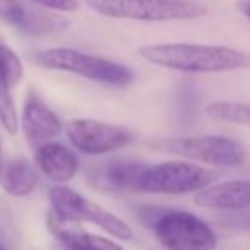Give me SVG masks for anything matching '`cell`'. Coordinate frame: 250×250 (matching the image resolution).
Listing matches in <instances>:
<instances>
[{
	"label": "cell",
	"mask_w": 250,
	"mask_h": 250,
	"mask_svg": "<svg viewBox=\"0 0 250 250\" xmlns=\"http://www.w3.org/2000/svg\"><path fill=\"white\" fill-rule=\"evenodd\" d=\"M155 150L191 158L214 167H238L245 162V148L240 142L228 136H184V138H162L151 142Z\"/></svg>",
	"instance_id": "5b68a950"
},
{
	"label": "cell",
	"mask_w": 250,
	"mask_h": 250,
	"mask_svg": "<svg viewBox=\"0 0 250 250\" xmlns=\"http://www.w3.org/2000/svg\"><path fill=\"white\" fill-rule=\"evenodd\" d=\"M48 227L51 233L68 250H125L121 245L104 237L73 230L68 223H62L51 214L48 216Z\"/></svg>",
	"instance_id": "2e32d148"
},
{
	"label": "cell",
	"mask_w": 250,
	"mask_h": 250,
	"mask_svg": "<svg viewBox=\"0 0 250 250\" xmlns=\"http://www.w3.org/2000/svg\"><path fill=\"white\" fill-rule=\"evenodd\" d=\"M218 174L186 160H168L148 165L140 181V192L150 194H186L201 191L216 181Z\"/></svg>",
	"instance_id": "52a82bcc"
},
{
	"label": "cell",
	"mask_w": 250,
	"mask_h": 250,
	"mask_svg": "<svg viewBox=\"0 0 250 250\" xmlns=\"http://www.w3.org/2000/svg\"><path fill=\"white\" fill-rule=\"evenodd\" d=\"M48 199L51 204L50 214L62 223L73 225L87 221V223L97 225L118 240H131L133 238V230L128 223H125L121 218L114 216L99 204L85 199L82 194L66 186L51 188L48 192Z\"/></svg>",
	"instance_id": "277c9868"
},
{
	"label": "cell",
	"mask_w": 250,
	"mask_h": 250,
	"mask_svg": "<svg viewBox=\"0 0 250 250\" xmlns=\"http://www.w3.org/2000/svg\"><path fill=\"white\" fill-rule=\"evenodd\" d=\"M66 135L85 155H105L135 143V135L128 128L97 119H72L66 123Z\"/></svg>",
	"instance_id": "ba28073f"
},
{
	"label": "cell",
	"mask_w": 250,
	"mask_h": 250,
	"mask_svg": "<svg viewBox=\"0 0 250 250\" xmlns=\"http://www.w3.org/2000/svg\"><path fill=\"white\" fill-rule=\"evenodd\" d=\"M138 53L153 65L184 73H223L250 68L249 53L227 46L168 43L142 46Z\"/></svg>",
	"instance_id": "6da1fadb"
},
{
	"label": "cell",
	"mask_w": 250,
	"mask_h": 250,
	"mask_svg": "<svg viewBox=\"0 0 250 250\" xmlns=\"http://www.w3.org/2000/svg\"><path fill=\"white\" fill-rule=\"evenodd\" d=\"M0 160H2V151H0Z\"/></svg>",
	"instance_id": "ffe728a7"
},
{
	"label": "cell",
	"mask_w": 250,
	"mask_h": 250,
	"mask_svg": "<svg viewBox=\"0 0 250 250\" xmlns=\"http://www.w3.org/2000/svg\"><path fill=\"white\" fill-rule=\"evenodd\" d=\"M0 250H5V249H2V247H0Z\"/></svg>",
	"instance_id": "44dd1931"
},
{
	"label": "cell",
	"mask_w": 250,
	"mask_h": 250,
	"mask_svg": "<svg viewBox=\"0 0 250 250\" xmlns=\"http://www.w3.org/2000/svg\"><path fill=\"white\" fill-rule=\"evenodd\" d=\"M0 19L31 36L62 33L70 24L63 16L40 10L22 0H0Z\"/></svg>",
	"instance_id": "9c48e42d"
},
{
	"label": "cell",
	"mask_w": 250,
	"mask_h": 250,
	"mask_svg": "<svg viewBox=\"0 0 250 250\" xmlns=\"http://www.w3.org/2000/svg\"><path fill=\"white\" fill-rule=\"evenodd\" d=\"M97 14L112 19L167 22L191 21L206 14V7L191 0H83Z\"/></svg>",
	"instance_id": "3957f363"
},
{
	"label": "cell",
	"mask_w": 250,
	"mask_h": 250,
	"mask_svg": "<svg viewBox=\"0 0 250 250\" xmlns=\"http://www.w3.org/2000/svg\"><path fill=\"white\" fill-rule=\"evenodd\" d=\"M194 203L204 209H247L250 208V179L221 182V184L201 189L196 194Z\"/></svg>",
	"instance_id": "4fadbf2b"
},
{
	"label": "cell",
	"mask_w": 250,
	"mask_h": 250,
	"mask_svg": "<svg viewBox=\"0 0 250 250\" xmlns=\"http://www.w3.org/2000/svg\"><path fill=\"white\" fill-rule=\"evenodd\" d=\"M240 10L244 12L245 17H249V19H250V0H247V2H244V3H240Z\"/></svg>",
	"instance_id": "d6986e66"
},
{
	"label": "cell",
	"mask_w": 250,
	"mask_h": 250,
	"mask_svg": "<svg viewBox=\"0 0 250 250\" xmlns=\"http://www.w3.org/2000/svg\"><path fill=\"white\" fill-rule=\"evenodd\" d=\"M36 5L44 7L48 10H56V12H75L80 7L79 0H31Z\"/></svg>",
	"instance_id": "ac0fdd59"
},
{
	"label": "cell",
	"mask_w": 250,
	"mask_h": 250,
	"mask_svg": "<svg viewBox=\"0 0 250 250\" xmlns=\"http://www.w3.org/2000/svg\"><path fill=\"white\" fill-rule=\"evenodd\" d=\"M22 75L24 70L19 56L7 44L0 43V123L10 135H16L19 126L17 109L10 90L21 82Z\"/></svg>",
	"instance_id": "8fae6325"
},
{
	"label": "cell",
	"mask_w": 250,
	"mask_h": 250,
	"mask_svg": "<svg viewBox=\"0 0 250 250\" xmlns=\"http://www.w3.org/2000/svg\"><path fill=\"white\" fill-rule=\"evenodd\" d=\"M0 186L10 196H27L38 186V172L26 158L0 160Z\"/></svg>",
	"instance_id": "9a60e30c"
},
{
	"label": "cell",
	"mask_w": 250,
	"mask_h": 250,
	"mask_svg": "<svg viewBox=\"0 0 250 250\" xmlns=\"http://www.w3.org/2000/svg\"><path fill=\"white\" fill-rule=\"evenodd\" d=\"M151 230L167 250H214L216 233L198 216L179 209H165Z\"/></svg>",
	"instance_id": "8992f818"
},
{
	"label": "cell",
	"mask_w": 250,
	"mask_h": 250,
	"mask_svg": "<svg viewBox=\"0 0 250 250\" xmlns=\"http://www.w3.org/2000/svg\"><path fill=\"white\" fill-rule=\"evenodd\" d=\"M22 128L33 145H44L62 133L63 126L58 116L40 97L29 96L22 111Z\"/></svg>",
	"instance_id": "7c38bea8"
},
{
	"label": "cell",
	"mask_w": 250,
	"mask_h": 250,
	"mask_svg": "<svg viewBox=\"0 0 250 250\" xmlns=\"http://www.w3.org/2000/svg\"><path fill=\"white\" fill-rule=\"evenodd\" d=\"M206 114L216 121L250 126V104H245V102H211L206 107Z\"/></svg>",
	"instance_id": "e0dca14e"
},
{
	"label": "cell",
	"mask_w": 250,
	"mask_h": 250,
	"mask_svg": "<svg viewBox=\"0 0 250 250\" xmlns=\"http://www.w3.org/2000/svg\"><path fill=\"white\" fill-rule=\"evenodd\" d=\"M36 164L40 170L56 184H66L79 172V158L62 143L48 142L38 146Z\"/></svg>",
	"instance_id": "5bb4252c"
},
{
	"label": "cell",
	"mask_w": 250,
	"mask_h": 250,
	"mask_svg": "<svg viewBox=\"0 0 250 250\" xmlns=\"http://www.w3.org/2000/svg\"><path fill=\"white\" fill-rule=\"evenodd\" d=\"M148 165L128 158H111L87 170V181L102 192L140 191V181Z\"/></svg>",
	"instance_id": "30bf717a"
},
{
	"label": "cell",
	"mask_w": 250,
	"mask_h": 250,
	"mask_svg": "<svg viewBox=\"0 0 250 250\" xmlns=\"http://www.w3.org/2000/svg\"><path fill=\"white\" fill-rule=\"evenodd\" d=\"M38 65L58 72H68L87 80L114 87H126L135 80L131 68L111 60L89 55L73 48H48L36 53Z\"/></svg>",
	"instance_id": "7a4b0ae2"
}]
</instances>
